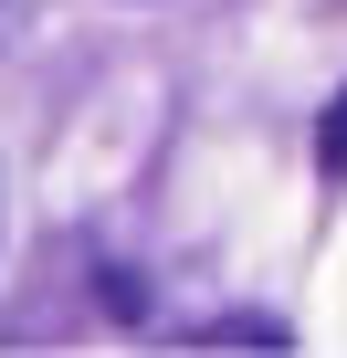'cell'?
Wrapping results in <instances>:
<instances>
[{
    "instance_id": "1",
    "label": "cell",
    "mask_w": 347,
    "mask_h": 358,
    "mask_svg": "<svg viewBox=\"0 0 347 358\" xmlns=\"http://www.w3.org/2000/svg\"><path fill=\"white\" fill-rule=\"evenodd\" d=\"M190 348H284V327H274V316H221V327H200Z\"/></svg>"
},
{
    "instance_id": "2",
    "label": "cell",
    "mask_w": 347,
    "mask_h": 358,
    "mask_svg": "<svg viewBox=\"0 0 347 358\" xmlns=\"http://www.w3.org/2000/svg\"><path fill=\"white\" fill-rule=\"evenodd\" d=\"M316 169L347 179V85H337V106H326V127H316Z\"/></svg>"
},
{
    "instance_id": "3",
    "label": "cell",
    "mask_w": 347,
    "mask_h": 358,
    "mask_svg": "<svg viewBox=\"0 0 347 358\" xmlns=\"http://www.w3.org/2000/svg\"><path fill=\"white\" fill-rule=\"evenodd\" d=\"M0 22H11V0H0Z\"/></svg>"
}]
</instances>
